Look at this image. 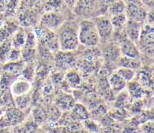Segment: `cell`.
<instances>
[{"label": "cell", "instance_id": "5bb4252c", "mask_svg": "<svg viewBox=\"0 0 154 133\" xmlns=\"http://www.w3.org/2000/svg\"><path fill=\"white\" fill-rule=\"evenodd\" d=\"M26 40V32L23 28H20L11 38L12 47L22 50L25 46Z\"/></svg>", "mask_w": 154, "mask_h": 133}, {"label": "cell", "instance_id": "4316f807", "mask_svg": "<svg viewBox=\"0 0 154 133\" xmlns=\"http://www.w3.org/2000/svg\"><path fill=\"white\" fill-rule=\"evenodd\" d=\"M14 99V102L16 103L17 107L20 110H26L30 106L31 96L29 94V93L27 94H25V95L20 96V97H15Z\"/></svg>", "mask_w": 154, "mask_h": 133}, {"label": "cell", "instance_id": "9a60e30c", "mask_svg": "<svg viewBox=\"0 0 154 133\" xmlns=\"http://www.w3.org/2000/svg\"><path fill=\"white\" fill-rule=\"evenodd\" d=\"M20 26L14 22H5L0 29V43L10 39L12 35L20 29Z\"/></svg>", "mask_w": 154, "mask_h": 133}, {"label": "cell", "instance_id": "e0dca14e", "mask_svg": "<svg viewBox=\"0 0 154 133\" xmlns=\"http://www.w3.org/2000/svg\"><path fill=\"white\" fill-rule=\"evenodd\" d=\"M38 125L32 120L23 122L20 124L13 127L11 133H36Z\"/></svg>", "mask_w": 154, "mask_h": 133}, {"label": "cell", "instance_id": "6da1fadb", "mask_svg": "<svg viewBox=\"0 0 154 133\" xmlns=\"http://www.w3.org/2000/svg\"><path fill=\"white\" fill-rule=\"evenodd\" d=\"M56 32L59 51L73 52L78 49L79 46L78 27L70 23H64Z\"/></svg>", "mask_w": 154, "mask_h": 133}, {"label": "cell", "instance_id": "d4e9b609", "mask_svg": "<svg viewBox=\"0 0 154 133\" xmlns=\"http://www.w3.org/2000/svg\"><path fill=\"white\" fill-rule=\"evenodd\" d=\"M32 114H33V121L37 125L44 123L48 118V113L42 107L35 108Z\"/></svg>", "mask_w": 154, "mask_h": 133}, {"label": "cell", "instance_id": "d6986e66", "mask_svg": "<svg viewBox=\"0 0 154 133\" xmlns=\"http://www.w3.org/2000/svg\"><path fill=\"white\" fill-rule=\"evenodd\" d=\"M71 114L76 121H84L88 120L89 117V114L87 109L82 104H75L71 109Z\"/></svg>", "mask_w": 154, "mask_h": 133}, {"label": "cell", "instance_id": "ba28073f", "mask_svg": "<svg viewBox=\"0 0 154 133\" xmlns=\"http://www.w3.org/2000/svg\"><path fill=\"white\" fill-rule=\"evenodd\" d=\"M76 59L74 55L70 52L58 51L55 57V63L58 70H69L76 64Z\"/></svg>", "mask_w": 154, "mask_h": 133}, {"label": "cell", "instance_id": "83f0119b", "mask_svg": "<svg viewBox=\"0 0 154 133\" xmlns=\"http://www.w3.org/2000/svg\"><path fill=\"white\" fill-rule=\"evenodd\" d=\"M115 73H116L121 78H122L126 82L132 81L135 76V70L128 69V68L121 67V66H120V67L117 70Z\"/></svg>", "mask_w": 154, "mask_h": 133}, {"label": "cell", "instance_id": "3957f363", "mask_svg": "<svg viewBox=\"0 0 154 133\" xmlns=\"http://www.w3.org/2000/svg\"><path fill=\"white\" fill-rule=\"evenodd\" d=\"M25 114L17 108H10L0 116V129L14 127L24 121Z\"/></svg>", "mask_w": 154, "mask_h": 133}, {"label": "cell", "instance_id": "8fae6325", "mask_svg": "<svg viewBox=\"0 0 154 133\" xmlns=\"http://www.w3.org/2000/svg\"><path fill=\"white\" fill-rule=\"evenodd\" d=\"M98 2L96 1H79L75 2L74 11L80 16H88L92 14L97 7Z\"/></svg>", "mask_w": 154, "mask_h": 133}, {"label": "cell", "instance_id": "4fadbf2b", "mask_svg": "<svg viewBox=\"0 0 154 133\" xmlns=\"http://www.w3.org/2000/svg\"><path fill=\"white\" fill-rule=\"evenodd\" d=\"M26 65V64L23 60L17 62H8L4 64L2 70L3 73L18 77L21 75Z\"/></svg>", "mask_w": 154, "mask_h": 133}, {"label": "cell", "instance_id": "9c48e42d", "mask_svg": "<svg viewBox=\"0 0 154 133\" xmlns=\"http://www.w3.org/2000/svg\"><path fill=\"white\" fill-rule=\"evenodd\" d=\"M32 88V83L20 76L12 83L9 90H10V93L11 94L12 97L15 98V97L29 94L30 93Z\"/></svg>", "mask_w": 154, "mask_h": 133}, {"label": "cell", "instance_id": "2e32d148", "mask_svg": "<svg viewBox=\"0 0 154 133\" xmlns=\"http://www.w3.org/2000/svg\"><path fill=\"white\" fill-rule=\"evenodd\" d=\"M74 103V99L71 95H69V94H62L59 96L55 100L56 107H58L60 110L64 111L71 110L72 108L75 105Z\"/></svg>", "mask_w": 154, "mask_h": 133}, {"label": "cell", "instance_id": "484cf974", "mask_svg": "<svg viewBox=\"0 0 154 133\" xmlns=\"http://www.w3.org/2000/svg\"><path fill=\"white\" fill-rule=\"evenodd\" d=\"M21 55L22 60L26 64H32L36 60L37 49H23L21 50Z\"/></svg>", "mask_w": 154, "mask_h": 133}, {"label": "cell", "instance_id": "d590c367", "mask_svg": "<svg viewBox=\"0 0 154 133\" xmlns=\"http://www.w3.org/2000/svg\"><path fill=\"white\" fill-rule=\"evenodd\" d=\"M36 133H47V132H42V131H37Z\"/></svg>", "mask_w": 154, "mask_h": 133}, {"label": "cell", "instance_id": "52a82bcc", "mask_svg": "<svg viewBox=\"0 0 154 133\" xmlns=\"http://www.w3.org/2000/svg\"><path fill=\"white\" fill-rule=\"evenodd\" d=\"M96 26L100 39L103 41H108L114 35V29L111 23L110 18L106 15L97 16L93 20Z\"/></svg>", "mask_w": 154, "mask_h": 133}, {"label": "cell", "instance_id": "f1b7e54d", "mask_svg": "<svg viewBox=\"0 0 154 133\" xmlns=\"http://www.w3.org/2000/svg\"><path fill=\"white\" fill-rule=\"evenodd\" d=\"M128 85L129 91L131 93V95L133 96L135 98H141V96L144 93L141 85L135 82H132L129 83Z\"/></svg>", "mask_w": 154, "mask_h": 133}, {"label": "cell", "instance_id": "7a4b0ae2", "mask_svg": "<svg viewBox=\"0 0 154 133\" xmlns=\"http://www.w3.org/2000/svg\"><path fill=\"white\" fill-rule=\"evenodd\" d=\"M78 38L79 44L86 47H94L100 41L96 26L93 20H83L78 26Z\"/></svg>", "mask_w": 154, "mask_h": 133}, {"label": "cell", "instance_id": "603a6c76", "mask_svg": "<svg viewBox=\"0 0 154 133\" xmlns=\"http://www.w3.org/2000/svg\"><path fill=\"white\" fill-rule=\"evenodd\" d=\"M107 11L112 16L124 14L126 10V3L124 1H115L112 2L110 5L108 6Z\"/></svg>", "mask_w": 154, "mask_h": 133}, {"label": "cell", "instance_id": "f546056e", "mask_svg": "<svg viewBox=\"0 0 154 133\" xmlns=\"http://www.w3.org/2000/svg\"><path fill=\"white\" fill-rule=\"evenodd\" d=\"M37 44H38V40L33 31L31 30L26 32V44L23 49H37Z\"/></svg>", "mask_w": 154, "mask_h": 133}, {"label": "cell", "instance_id": "8992f818", "mask_svg": "<svg viewBox=\"0 0 154 133\" xmlns=\"http://www.w3.org/2000/svg\"><path fill=\"white\" fill-rule=\"evenodd\" d=\"M125 14L129 20L142 23L146 20L147 12L142 3L136 1H127Z\"/></svg>", "mask_w": 154, "mask_h": 133}, {"label": "cell", "instance_id": "7402d4cb", "mask_svg": "<svg viewBox=\"0 0 154 133\" xmlns=\"http://www.w3.org/2000/svg\"><path fill=\"white\" fill-rule=\"evenodd\" d=\"M64 79L67 84L72 88H78L81 85V77L79 74L73 69L69 70L66 72Z\"/></svg>", "mask_w": 154, "mask_h": 133}, {"label": "cell", "instance_id": "1f68e13d", "mask_svg": "<svg viewBox=\"0 0 154 133\" xmlns=\"http://www.w3.org/2000/svg\"><path fill=\"white\" fill-rule=\"evenodd\" d=\"M83 126L91 132L94 133H97L99 132V127H98L97 125L94 123L92 120H84V123H83Z\"/></svg>", "mask_w": 154, "mask_h": 133}, {"label": "cell", "instance_id": "30bf717a", "mask_svg": "<svg viewBox=\"0 0 154 133\" xmlns=\"http://www.w3.org/2000/svg\"><path fill=\"white\" fill-rule=\"evenodd\" d=\"M142 26V23H137L128 20L125 26H124V31L127 38L131 41L137 44L138 39H139Z\"/></svg>", "mask_w": 154, "mask_h": 133}, {"label": "cell", "instance_id": "277c9868", "mask_svg": "<svg viewBox=\"0 0 154 133\" xmlns=\"http://www.w3.org/2000/svg\"><path fill=\"white\" fill-rule=\"evenodd\" d=\"M138 44V49L143 50V52L148 56L153 55V26L149 24L143 25L140 34ZM137 44V45H138Z\"/></svg>", "mask_w": 154, "mask_h": 133}, {"label": "cell", "instance_id": "7c38bea8", "mask_svg": "<svg viewBox=\"0 0 154 133\" xmlns=\"http://www.w3.org/2000/svg\"><path fill=\"white\" fill-rule=\"evenodd\" d=\"M103 56L109 62H115L119 61L121 55L119 46L117 44H109L103 49Z\"/></svg>", "mask_w": 154, "mask_h": 133}, {"label": "cell", "instance_id": "d6a6232c", "mask_svg": "<svg viewBox=\"0 0 154 133\" xmlns=\"http://www.w3.org/2000/svg\"><path fill=\"white\" fill-rule=\"evenodd\" d=\"M143 133H153V123L146 124L143 127Z\"/></svg>", "mask_w": 154, "mask_h": 133}, {"label": "cell", "instance_id": "ffe728a7", "mask_svg": "<svg viewBox=\"0 0 154 133\" xmlns=\"http://www.w3.org/2000/svg\"><path fill=\"white\" fill-rule=\"evenodd\" d=\"M118 61H119L120 66L128 68V69L132 70L139 69L141 66V62L139 59L128 58V57L123 56V55L121 57Z\"/></svg>", "mask_w": 154, "mask_h": 133}, {"label": "cell", "instance_id": "836d02e7", "mask_svg": "<svg viewBox=\"0 0 154 133\" xmlns=\"http://www.w3.org/2000/svg\"><path fill=\"white\" fill-rule=\"evenodd\" d=\"M146 20H147V22L148 23L147 24L150 25V26H153V11H149L147 13V17H146Z\"/></svg>", "mask_w": 154, "mask_h": 133}, {"label": "cell", "instance_id": "e575fe53", "mask_svg": "<svg viewBox=\"0 0 154 133\" xmlns=\"http://www.w3.org/2000/svg\"><path fill=\"white\" fill-rule=\"evenodd\" d=\"M5 21H4V16H3L2 14H0V29L3 26V25L5 24Z\"/></svg>", "mask_w": 154, "mask_h": 133}, {"label": "cell", "instance_id": "cb8c5ba5", "mask_svg": "<svg viewBox=\"0 0 154 133\" xmlns=\"http://www.w3.org/2000/svg\"><path fill=\"white\" fill-rule=\"evenodd\" d=\"M110 20L112 26H113L114 31H117L124 29V26L127 23L128 19H127V16L124 13L120 14L115 15V16H112L110 18Z\"/></svg>", "mask_w": 154, "mask_h": 133}, {"label": "cell", "instance_id": "ac0fdd59", "mask_svg": "<svg viewBox=\"0 0 154 133\" xmlns=\"http://www.w3.org/2000/svg\"><path fill=\"white\" fill-rule=\"evenodd\" d=\"M110 87L115 92H120L124 90L127 86V82L119 76L116 73H114L109 79Z\"/></svg>", "mask_w": 154, "mask_h": 133}, {"label": "cell", "instance_id": "5b68a950", "mask_svg": "<svg viewBox=\"0 0 154 133\" xmlns=\"http://www.w3.org/2000/svg\"><path fill=\"white\" fill-rule=\"evenodd\" d=\"M65 23L64 15L58 11H47L42 14L38 24L52 32H56Z\"/></svg>", "mask_w": 154, "mask_h": 133}, {"label": "cell", "instance_id": "44dd1931", "mask_svg": "<svg viewBox=\"0 0 154 133\" xmlns=\"http://www.w3.org/2000/svg\"><path fill=\"white\" fill-rule=\"evenodd\" d=\"M11 49V38L0 43V64L4 65L8 62V58Z\"/></svg>", "mask_w": 154, "mask_h": 133}, {"label": "cell", "instance_id": "4dcf8cb0", "mask_svg": "<svg viewBox=\"0 0 154 133\" xmlns=\"http://www.w3.org/2000/svg\"><path fill=\"white\" fill-rule=\"evenodd\" d=\"M22 60V55H21V50L19 49H16L12 47L11 50L10 54L8 55V62H17Z\"/></svg>", "mask_w": 154, "mask_h": 133}]
</instances>
